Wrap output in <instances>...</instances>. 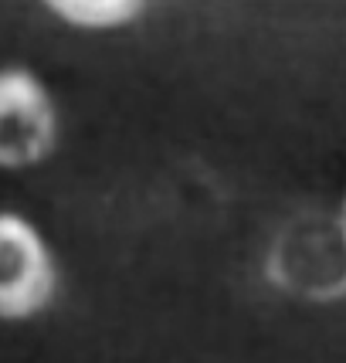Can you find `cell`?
I'll list each match as a JSON object with an SVG mask.
<instances>
[{
    "mask_svg": "<svg viewBox=\"0 0 346 363\" xmlns=\"http://www.w3.org/2000/svg\"><path fill=\"white\" fill-rule=\"evenodd\" d=\"M55 296V262L41 235L17 214H0V319H28Z\"/></svg>",
    "mask_w": 346,
    "mask_h": 363,
    "instance_id": "cell-2",
    "label": "cell"
},
{
    "mask_svg": "<svg viewBox=\"0 0 346 363\" xmlns=\"http://www.w3.org/2000/svg\"><path fill=\"white\" fill-rule=\"evenodd\" d=\"M268 279L299 299L346 296V235L330 214H299L279 231L268 252Z\"/></svg>",
    "mask_w": 346,
    "mask_h": 363,
    "instance_id": "cell-1",
    "label": "cell"
},
{
    "mask_svg": "<svg viewBox=\"0 0 346 363\" xmlns=\"http://www.w3.org/2000/svg\"><path fill=\"white\" fill-rule=\"evenodd\" d=\"M55 146V109L28 68L0 72V167H31Z\"/></svg>",
    "mask_w": 346,
    "mask_h": 363,
    "instance_id": "cell-3",
    "label": "cell"
},
{
    "mask_svg": "<svg viewBox=\"0 0 346 363\" xmlns=\"http://www.w3.org/2000/svg\"><path fill=\"white\" fill-rule=\"evenodd\" d=\"M340 224H343V235H346V211H343V221H340Z\"/></svg>",
    "mask_w": 346,
    "mask_h": 363,
    "instance_id": "cell-5",
    "label": "cell"
},
{
    "mask_svg": "<svg viewBox=\"0 0 346 363\" xmlns=\"http://www.w3.org/2000/svg\"><path fill=\"white\" fill-rule=\"evenodd\" d=\"M55 14H62L72 24L82 28H109V24H126L140 11V4H116V0H95V4H79V0H58L51 4Z\"/></svg>",
    "mask_w": 346,
    "mask_h": 363,
    "instance_id": "cell-4",
    "label": "cell"
}]
</instances>
